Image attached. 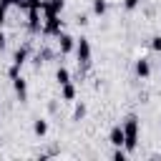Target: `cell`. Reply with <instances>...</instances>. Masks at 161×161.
Here are the masks:
<instances>
[{"mask_svg":"<svg viewBox=\"0 0 161 161\" xmlns=\"http://www.w3.org/2000/svg\"><path fill=\"white\" fill-rule=\"evenodd\" d=\"M133 68H136V75H138L141 80H146V78L151 75V63H148V58H138Z\"/></svg>","mask_w":161,"mask_h":161,"instance_id":"30bf717a","label":"cell"},{"mask_svg":"<svg viewBox=\"0 0 161 161\" xmlns=\"http://www.w3.org/2000/svg\"><path fill=\"white\" fill-rule=\"evenodd\" d=\"M123 133H126V143H123V148H126L128 153H133L136 146H138V116L131 113V116L123 121Z\"/></svg>","mask_w":161,"mask_h":161,"instance_id":"6da1fadb","label":"cell"},{"mask_svg":"<svg viewBox=\"0 0 161 161\" xmlns=\"http://www.w3.org/2000/svg\"><path fill=\"white\" fill-rule=\"evenodd\" d=\"M91 10H93V15H106L108 13V3L106 0H91Z\"/></svg>","mask_w":161,"mask_h":161,"instance_id":"5bb4252c","label":"cell"},{"mask_svg":"<svg viewBox=\"0 0 161 161\" xmlns=\"http://www.w3.org/2000/svg\"><path fill=\"white\" fill-rule=\"evenodd\" d=\"M151 50L161 53V35H153V38H151Z\"/></svg>","mask_w":161,"mask_h":161,"instance_id":"e0dca14e","label":"cell"},{"mask_svg":"<svg viewBox=\"0 0 161 161\" xmlns=\"http://www.w3.org/2000/svg\"><path fill=\"white\" fill-rule=\"evenodd\" d=\"M75 96H78V91H75V86H73L70 80L60 86V98H63V101H75Z\"/></svg>","mask_w":161,"mask_h":161,"instance_id":"7c38bea8","label":"cell"},{"mask_svg":"<svg viewBox=\"0 0 161 161\" xmlns=\"http://www.w3.org/2000/svg\"><path fill=\"white\" fill-rule=\"evenodd\" d=\"M15 3H18V0H0V5H3V8H13Z\"/></svg>","mask_w":161,"mask_h":161,"instance_id":"7402d4cb","label":"cell"},{"mask_svg":"<svg viewBox=\"0 0 161 161\" xmlns=\"http://www.w3.org/2000/svg\"><path fill=\"white\" fill-rule=\"evenodd\" d=\"M73 50H75V38L63 30V33L58 35V53H60V55H68V53H73Z\"/></svg>","mask_w":161,"mask_h":161,"instance_id":"5b68a950","label":"cell"},{"mask_svg":"<svg viewBox=\"0 0 161 161\" xmlns=\"http://www.w3.org/2000/svg\"><path fill=\"white\" fill-rule=\"evenodd\" d=\"M33 133H35L38 138H43V136L48 133V121H45V118H35V121H33Z\"/></svg>","mask_w":161,"mask_h":161,"instance_id":"4fadbf2b","label":"cell"},{"mask_svg":"<svg viewBox=\"0 0 161 161\" xmlns=\"http://www.w3.org/2000/svg\"><path fill=\"white\" fill-rule=\"evenodd\" d=\"M65 8L63 0H45L43 3V18H50V15H60Z\"/></svg>","mask_w":161,"mask_h":161,"instance_id":"52a82bcc","label":"cell"},{"mask_svg":"<svg viewBox=\"0 0 161 161\" xmlns=\"http://www.w3.org/2000/svg\"><path fill=\"white\" fill-rule=\"evenodd\" d=\"M78 25H88V18L86 15H78Z\"/></svg>","mask_w":161,"mask_h":161,"instance_id":"603a6c76","label":"cell"},{"mask_svg":"<svg viewBox=\"0 0 161 161\" xmlns=\"http://www.w3.org/2000/svg\"><path fill=\"white\" fill-rule=\"evenodd\" d=\"M5 18H8V8L0 5V30H3V25H5Z\"/></svg>","mask_w":161,"mask_h":161,"instance_id":"ffe728a7","label":"cell"},{"mask_svg":"<svg viewBox=\"0 0 161 161\" xmlns=\"http://www.w3.org/2000/svg\"><path fill=\"white\" fill-rule=\"evenodd\" d=\"M43 10H35V8H30L28 10V30L33 33V35H38V33H43Z\"/></svg>","mask_w":161,"mask_h":161,"instance_id":"277c9868","label":"cell"},{"mask_svg":"<svg viewBox=\"0 0 161 161\" xmlns=\"http://www.w3.org/2000/svg\"><path fill=\"white\" fill-rule=\"evenodd\" d=\"M5 45H8V38H5V33H3V30H0V53H3V50H5Z\"/></svg>","mask_w":161,"mask_h":161,"instance_id":"44dd1931","label":"cell"},{"mask_svg":"<svg viewBox=\"0 0 161 161\" xmlns=\"http://www.w3.org/2000/svg\"><path fill=\"white\" fill-rule=\"evenodd\" d=\"M86 113H88L86 103H75V108H73V121H83V118H86Z\"/></svg>","mask_w":161,"mask_h":161,"instance_id":"2e32d148","label":"cell"},{"mask_svg":"<svg viewBox=\"0 0 161 161\" xmlns=\"http://www.w3.org/2000/svg\"><path fill=\"white\" fill-rule=\"evenodd\" d=\"M53 58H55V50H50V48H45V45H43V48H40L38 53H35L33 63H35V68H38L40 63H48V60H53Z\"/></svg>","mask_w":161,"mask_h":161,"instance_id":"8fae6325","label":"cell"},{"mask_svg":"<svg viewBox=\"0 0 161 161\" xmlns=\"http://www.w3.org/2000/svg\"><path fill=\"white\" fill-rule=\"evenodd\" d=\"M63 33V23H60V15H50V18H43V35L45 38H58Z\"/></svg>","mask_w":161,"mask_h":161,"instance_id":"3957f363","label":"cell"},{"mask_svg":"<svg viewBox=\"0 0 161 161\" xmlns=\"http://www.w3.org/2000/svg\"><path fill=\"white\" fill-rule=\"evenodd\" d=\"M8 75H10V80H13V78H18V75H20V65H15V63H13V65L8 68Z\"/></svg>","mask_w":161,"mask_h":161,"instance_id":"ac0fdd59","label":"cell"},{"mask_svg":"<svg viewBox=\"0 0 161 161\" xmlns=\"http://www.w3.org/2000/svg\"><path fill=\"white\" fill-rule=\"evenodd\" d=\"M28 55H30V45H28V43H25V45H18V50L13 53V63L23 68V65L28 63Z\"/></svg>","mask_w":161,"mask_h":161,"instance_id":"9c48e42d","label":"cell"},{"mask_svg":"<svg viewBox=\"0 0 161 161\" xmlns=\"http://www.w3.org/2000/svg\"><path fill=\"white\" fill-rule=\"evenodd\" d=\"M13 91H15V96H18V101L20 103H25L28 101V80L25 78H13Z\"/></svg>","mask_w":161,"mask_h":161,"instance_id":"ba28073f","label":"cell"},{"mask_svg":"<svg viewBox=\"0 0 161 161\" xmlns=\"http://www.w3.org/2000/svg\"><path fill=\"white\" fill-rule=\"evenodd\" d=\"M108 141H111L113 148H118V146L126 143V133H123V126H121V123H116V126L108 131Z\"/></svg>","mask_w":161,"mask_h":161,"instance_id":"8992f818","label":"cell"},{"mask_svg":"<svg viewBox=\"0 0 161 161\" xmlns=\"http://www.w3.org/2000/svg\"><path fill=\"white\" fill-rule=\"evenodd\" d=\"M138 5H141V0H123V8L126 10H136Z\"/></svg>","mask_w":161,"mask_h":161,"instance_id":"d6986e66","label":"cell"},{"mask_svg":"<svg viewBox=\"0 0 161 161\" xmlns=\"http://www.w3.org/2000/svg\"><path fill=\"white\" fill-rule=\"evenodd\" d=\"M75 58H78V65L80 68H88L91 65L93 53H91V40L88 38H75Z\"/></svg>","mask_w":161,"mask_h":161,"instance_id":"7a4b0ae2","label":"cell"},{"mask_svg":"<svg viewBox=\"0 0 161 161\" xmlns=\"http://www.w3.org/2000/svg\"><path fill=\"white\" fill-rule=\"evenodd\" d=\"M55 80H58V86H63V83H68V80H70V70H68L65 65H60V68L55 70Z\"/></svg>","mask_w":161,"mask_h":161,"instance_id":"9a60e30c","label":"cell"}]
</instances>
